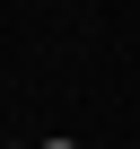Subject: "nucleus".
<instances>
[{"mask_svg": "<svg viewBox=\"0 0 140 149\" xmlns=\"http://www.w3.org/2000/svg\"><path fill=\"white\" fill-rule=\"evenodd\" d=\"M44 149H79V140H44Z\"/></svg>", "mask_w": 140, "mask_h": 149, "instance_id": "1", "label": "nucleus"}, {"mask_svg": "<svg viewBox=\"0 0 140 149\" xmlns=\"http://www.w3.org/2000/svg\"><path fill=\"white\" fill-rule=\"evenodd\" d=\"M0 149H9V140H0Z\"/></svg>", "mask_w": 140, "mask_h": 149, "instance_id": "2", "label": "nucleus"}]
</instances>
